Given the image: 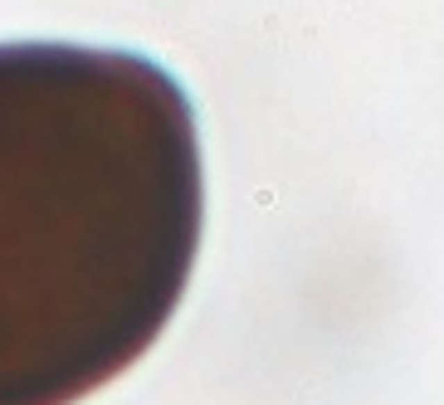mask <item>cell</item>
<instances>
[{
	"label": "cell",
	"instance_id": "obj_1",
	"mask_svg": "<svg viewBox=\"0 0 444 405\" xmlns=\"http://www.w3.org/2000/svg\"><path fill=\"white\" fill-rule=\"evenodd\" d=\"M205 181L186 88L151 59L0 44V405H74L171 322Z\"/></svg>",
	"mask_w": 444,
	"mask_h": 405
}]
</instances>
